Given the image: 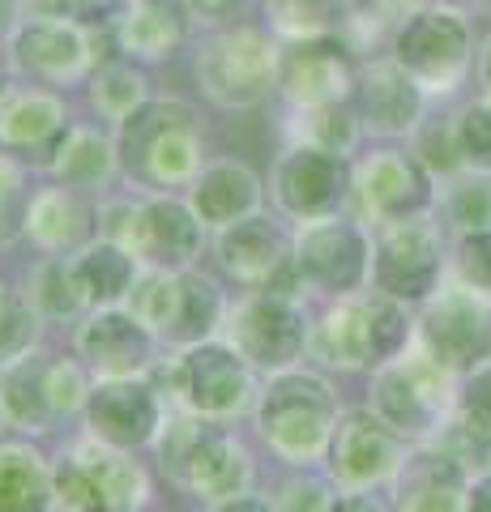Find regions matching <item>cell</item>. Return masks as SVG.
<instances>
[{
  "label": "cell",
  "instance_id": "74e56055",
  "mask_svg": "<svg viewBox=\"0 0 491 512\" xmlns=\"http://www.w3.org/2000/svg\"><path fill=\"white\" fill-rule=\"evenodd\" d=\"M261 487L269 491L278 512H325L334 504L338 487L329 483L325 470H282V466H265Z\"/></svg>",
  "mask_w": 491,
  "mask_h": 512
},
{
  "label": "cell",
  "instance_id": "f1b7e54d",
  "mask_svg": "<svg viewBox=\"0 0 491 512\" xmlns=\"http://www.w3.org/2000/svg\"><path fill=\"white\" fill-rule=\"evenodd\" d=\"M398 512H466V466L449 448L406 453L393 474Z\"/></svg>",
  "mask_w": 491,
  "mask_h": 512
},
{
  "label": "cell",
  "instance_id": "f5cc1de1",
  "mask_svg": "<svg viewBox=\"0 0 491 512\" xmlns=\"http://www.w3.org/2000/svg\"><path fill=\"white\" fill-rule=\"evenodd\" d=\"M9 73H13V69H9V52H0V90L9 86Z\"/></svg>",
  "mask_w": 491,
  "mask_h": 512
},
{
  "label": "cell",
  "instance_id": "5b68a950",
  "mask_svg": "<svg viewBox=\"0 0 491 512\" xmlns=\"http://www.w3.org/2000/svg\"><path fill=\"white\" fill-rule=\"evenodd\" d=\"M163 495L150 453L73 431L52 448V512H141Z\"/></svg>",
  "mask_w": 491,
  "mask_h": 512
},
{
  "label": "cell",
  "instance_id": "3957f363",
  "mask_svg": "<svg viewBox=\"0 0 491 512\" xmlns=\"http://www.w3.org/2000/svg\"><path fill=\"white\" fill-rule=\"evenodd\" d=\"M120 180L137 192H188V184L210 163L205 111L193 99L154 94L116 128Z\"/></svg>",
  "mask_w": 491,
  "mask_h": 512
},
{
  "label": "cell",
  "instance_id": "8992f818",
  "mask_svg": "<svg viewBox=\"0 0 491 512\" xmlns=\"http://www.w3.org/2000/svg\"><path fill=\"white\" fill-rule=\"evenodd\" d=\"M99 235L116 239L154 269H188L210 252V231L184 192H137L120 184L99 197Z\"/></svg>",
  "mask_w": 491,
  "mask_h": 512
},
{
  "label": "cell",
  "instance_id": "52a82bcc",
  "mask_svg": "<svg viewBox=\"0 0 491 512\" xmlns=\"http://www.w3.org/2000/svg\"><path fill=\"white\" fill-rule=\"evenodd\" d=\"M141 325H146L163 350H188L197 342L223 338V320L231 308V286L210 265L188 269H154L141 265L129 299H124Z\"/></svg>",
  "mask_w": 491,
  "mask_h": 512
},
{
  "label": "cell",
  "instance_id": "816d5d0a",
  "mask_svg": "<svg viewBox=\"0 0 491 512\" xmlns=\"http://www.w3.org/2000/svg\"><path fill=\"white\" fill-rule=\"evenodd\" d=\"M13 26H18V0H0V39H9Z\"/></svg>",
  "mask_w": 491,
  "mask_h": 512
},
{
  "label": "cell",
  "instance_id": "ffe728a7",
  "mask_svg": "<svg viewBox=\"0 0 491 512\" xmlns=\"http://www.w3.org/2000/svg\"><path fill=\"white\" fill-rule=\"evenodd\" d=\"M359 64L346 52L338 35H316V39H287L278 60V99L291 111L299 107H329V103H351Z\"/></svg>",
  "mask_w": 491,
  "mask_h": 512
},
{
  "label": "cell",
  "instance_id": "ee69618b",
  "mask_svg": "<svg viewBox=\"0 0 491 512\" xmlns=\"http://www.w3.org/2000/svg\"><path fill=\"white\" fill-rule=\"evenodd\" d=\"M462 419L483 431V436H491V367L479 376H470V384L462 389Z\"/></svg>",
  "mask_w": 491,
  "mask_h": 512
},
{
  "label": "cell",
  "instance_id": "603a6c76",
  "mask_svg": "<svg viewBox=\"0 0 491 512\" xmlns=\"http://www.w3.org/2000/svg\"><path fill=\"white\" fill-rule=\"evenodd\" d=\"M351 201L363 218L372 222H393V218H415L432 201V180L427 167L406 150H372L359 163H351Z\"/></svg>",
  "mask_w": 491,
  "mask_h": 512
},
{
  "label": "cell",
  "instance_id": "ac0fdd59",
  "mask_svg": "<svg viewBox=\"0 0 491 512\" xmlns=\"http://www.w3.org/2000/svg\"><path fill=\"white\" fill-rule=\"evenodd\" d=\"M65 342H69L73 355L90 367L94 380L150 376L154 363L163 359L158 338L129 308H124V303H116V308H90L65 333Z\"/></svg>",
  "mask_w": 491,
  "mask_h": 512
},
{
  "label": "cell",
  "instance_id": "836d02e7",
  "mask_svg": "<svg viewBox=\"0 0 491 512\" xmlns=\"http://www.w3.org/2000/svg\"><path fill=\"white\" fill-rule=\"evenodd\" d=\"M69 265H73V278H77V286H82L90 308H116V303H124L133 291L137 274H141L137 256L124 244H116V239H107V235L90 239L82 252H73Z\"/></svg>",
  "mask_w": 491,
  "mask_h": 512
},
{
  "label": "cell",
  "instance_id": "f6af8a7d",
  "mask_svg": "<svg viewBox=\"0 0 491 512\" xmlns=\"http://www.w3.org/2000/svg\"><path fill=\"white\" fill-rule=\"evenodd\" d=\"M491 214V197H487V188H462L453 197V222H462V227L470 231H479L483 222Z\"/></svg>",
  "mask_w": 491,
  "mask_h": 512
},
{
  "label": "cell",
  "instance_id": "f546056e",
  "mask_svg": "<svg viewBox=\"0 0 491 512\" xmlns=\"http://www.w3.org/2000/svg\"><path fill=\"white\" fill-rule=\"evenodd\" d=\"M351 107L359 124L376 128V133H406L419 120L423 94H419V82L398 60H372V64H359Z\"/></svg>",
  "mask_w": 491,
  "mask_h": 512
},
{
  "label": "cell",
  "instance_id": "83f0119b",
  "mask_svg": "<svg viewBox=\"0 0 491 512\" xmlns=\"http://www.w3.org/2000/svg\"><path fill=\"white\" fill-rule=\"evenodd\" d=\"M47 342L30 346L26 355L0 367V410H5L9 431L43 440V444H60L65 436H60L52 402H47Z\"/></svg>",
  "mask_w": 491,
  "mask_h": 512
},
{
  "label": "cell",
  "instance_id": "6f0895ef",
  "mask_svg": "<svg viewBox=\"0 0 491 512\" xmlns=\"http://www.w3.org/2000/svg\"><path fill=\"white\" fill-rule=\"evenodd\" d=\"M129 5H146V0H129Z\"/></svg>",
  "mask_w": 491,
  "mask_h": 512
},
{
  "label": "cell",
  "instance_id": "d590c367",
  "mask_svg": "<svg viewBox=\"0 0 491 512\" xmlns=\"http://www.w3.org/2000/svg\"><path fill=\"white\" fill-rule=\"evenodd\" d=\"M52 333L39 320L35 303H30L26 286H22V269L13 274V269H0V367L9 359L26 355L30 346L47 342Z\"/></svg>",
  "mask_w": 491,
  "mask_h": 512
},
{
  "label": "cell",
  "instance_id": "4316f807",
  "mask_svg": "<svg viewBox=\"0 0 491 512\" xmlns=\"http://www.w3.org/2000/svg\"><path fill=\"white\" fill-rule=\"evenodd\" d=\"M188 205L205 222V231H223L231 222L248 214H261L269 205V184L265 175L244 163V158H210L201 175L188 184Z\"/></svg>",
  "mask_w": 491,
  "mask_h": 512
},
{
  "label": "cell",
  "instance_id": "277c9868",
  "mask_svg": "<svg viewBox=\"0 0 491 512\" xmlns=\"http://www.w3.org/2000/svg\"><path fill=\"white\" fill-rule=\"evenodd\" d=\"M410 342V316L406 303L380 295V291H355L338 299L312 303V338H308V363L329 376H363L376 367L393 363Z\"/></svg>",
  "mask_w": 491,
  "mask_h": 512
},
{
  "label": "cell",
  "instance_id": "7dc6e473",
  "mask_svg": "<svg viewBox=\"0 0 491 512\" xmlns=\"http://www.w3.org/2000/svg\"><path fill=\"white\" fill-rule=\"evenodd\" d=\"M325 512H389V508L368 491H338L334 504H329Z\"/></svg>",
  "mask_w": 491,
  "mask_h": 512
},
{
  "label": "cell",
  "instance_id": "b9f144b4",
  "mask_svg": "<svg viewBox=\"0 0 491 512\" xmlns=\"http://www.w3.org/2000/svg\"><path fill=\"white\" fill-rule=\"evenodd\" d=\"M457 269L474 291H491V231H470L457 248Z\"/></svg>",
  "mask_w": 491,
  "mask_h": 512
},
{
  "label": "cell",
  "instance_id": "5bb4252c",
  "mask_svg": "<svg viewBox=\"0 0 491 512\" xmlns=\"http://www.w3.org/2000/svg\"><path fill=\"white\" fill-rule=\"evenodd\" d=\"M5 52L13 73L52 90L86 86L90 73L99 69L90 26L65 22V18H39V13H30L26 22L13 26Z\"/></svg>",
  "mask_w": 491,
  "mask_h": 512
},
{
  "label": "cell",
  "instance_id": "e0dca14e",
  "mask_svg": "<svg viewBox=\"0 0 491 512\" xmlns=\"http://www.w3.org/2000/svg\"><path fill=\"white\" fill-rule=\"evenodd\" d=\"M402 457H406V436H398L363 402V406H346L338 414V427L321 470L338 491H372L376 483H389L398 474Z\"/></svg>",
  "mask_w": 491,
  "mask_h": 512
},
{
  "label": "cell",
  "instance_id": "1f68e13d",
  "mask_svg": "<svg viewBox=\"0 0 491 512\" xmlns=\"http://www.w3.org/2000/svg\"><path fill=\"white\" fill-rule=\"evenodd\" d=\"M112 39H116V52L133 64L167 60L171 52H180V43L188 39V13H184V5H171V0L129 5L116 18Z\"/></svg>",
  "mask_w": 491,
  "mask_h": 512
},
{
  "label": "cell",
  "instance_id": "d6a6232c",
  "mask_svg": "<svg viewBox=\"0 0 491 512\" xmlns=\"http://www.w3.org/2000/svg\"><path fill=\"white\" fill-rule=\"evenodd\" d=\"M22 286H26V295L35 303V312L52 338H65L77 320L90 312L82 286L73 278L69 256H30L22 265Z\"/></svg>",
  "mask_w": 491,
  "mask_h": 512
},
{
  "label": "cell",
  "instance_id": "681fc988",
  "mask_svg": "<svg viewBox=\"0 0 491 512\" xmlns=\"http://www.w3.org/2000/svg\"><path fill=\"white\" fill-rule=\"evenodd\" d=\"M466 512H491V478H479L466 487Z\"/></svg>",
  "mask_w": 491,
  "mask_h": 512
},
{
  "label": "cell",
  "instance_id": "44dd1931",
  "mask_svg": "<svg viewBox=\"0 0 491 512\" xmlns=\"http://www.w3.org/2000/svg\"><path fill=\"white\" fill-rule=\"evenodd\" d=\"M419 346L445 372H466L491 355V308L474 291H440L423 299Z\"/></svg>",
  "mask_w": 491,
  "mask_h": 512
},
{
  "label": "cell",
  "instance_id": "4dcf8cb0",
  "mask_svg": "<svg viewBox=\"0 0 491 512\" xmlns=\"http://www.w3.org/2000/svg\"><path fill=\"white\" fill-rule=\"evenodd\" d=\"M52 448L18 431L0 436V512H52Z\"/></svg>",
  "mask_w": 491,
  "mask_h": 512
},
{
  "label": "cell",
  "instance_id": "8fae6325",
  "mask_svg": "<svg viewBox=\"0 0 491 512\" xmlns=\"http://www.w3.org/2000/svg\"><path fill=\"white\" fill-rule=\"evenodd\" d=\"M205 265L240 291H299L295 278V227L274 210L248 214L223 231H210Z\"/></svg>",
  "mask_w": 491,
  "mask_h": 512
},
{
  "label": "cell",
  "instance_id": "bcb514c9",
  "mask_svg": "<svg viewBox=\"0 0 491 512\" xmlns=\"http://www.w3.org/2000/svg\"><path fill=\"white\" fill-rule=\"evenodd\" d=\"M197 512H278L274 500H269L265 487H252V491H240V495H227V500H214Z\"/></svg>",
  "mask_w": 491,
  "mask_h": 512
},
{
  "label": "cell",
  "instance_id": "11a10c76",
  "mask_svg": "<svg viewBox=\"0 0 491 512\" xmlns=\"http://www.w3.org/2000/svg\"><path fill=\"white\" fill-rule=\"evenodd\" d=\"M483 73H487V82H491V52H487V64H483Z\"/></svg>",
  "mask_w": 491,
  "mask_h": 512
},
{
  "label": "cell",
  "instance_id": "9a60e30c",
  "mask_svg": "<svg viewBox=\"0 0 491 512\" xmlns=\"http://www.w3.org/2000/svg\"><path fill=\"white\" fill-rule=\"evenodd\" d=\"M167 414H171V402L154 384V376L94 380L77 431H86V436H94L99 444L124 448V453H150L158 431L167 423Z\"/></svg>",
  "mask_w": 491,
  "mask_h": 512
},
{
  "label": "cell",
  "instance_id": "9c48e42d",
  "mask_svg": "<svg viewBox=\"0 0 491 512\" xmlns=\"http://www.w3.org/2000/svg\"><path fill=\"white\" fill-rule=\"evenodd\" d=\"M282 43L265 26H223L193 52L197 94L218 111H257L278 94Z\"/></svg>",
  "mask_w": 491,
  "mask_h": 512
},
{
  "label": "cell",
  "instance_id": "cb8c5ba5",
  "mask_svg": "<svg viewBox=\"0 0 491 512\" xmlns=\"http://www.w3.org/2000/svg\"><path fill=\"white\" fill-rule=\"evenodd\" d=\"M73 120L77 116L65 90L39 82H9L0 90V146L35 163V171L47 163V154L56 150V141L69 133Z\"/></svg>",
  "mask_w": 491,
  "mask_h": 512
},
{
  "label": "cell",
  "instance_id": "ab89813d",
  "mask_svg": "<svg viewBox=\"0 0 491 512\" xmlns=\"http://www.w3.org/2000/svg\"><path fill=\"white\" fill-rule=\"evenodd\" d=\"M35 188V163L0 146V252H13L22 239V210Z\"/></svg>",
  "mask_w": 491,
  "mask_h": 512
},
{
  "label": "cell",
  "instance_id": "f35d334b",
  "mask_svg": "<svg viewBox=\"0 0 491 512\" xmlns=\"http://www.w3.org/2000/svg\"><path fill=\"white\" fill-rule=\"evenodd\" d=\"M265 13L278 39H316L338 30L346 0H265Z\"/></svg>",
  "mask_w": 491,
  "mask_h": 512
},
{
  "label": "cell",
  "instance_id": "db71d44e",
  "mask_svg": "<svg viewBox=\"0 0 491 512\" xmlns=\"http://www.w3.org/2000/svg\"><path fill=\"white\" fill-rule=\"evenodd\" d=\"M372 5H380V9H393V5H402V0H372Z\"/></svg>",
  "mask_w": 491,
  "mask_h": 512
},
{
  "label": "cell",
  "instance_id": "7402d4cb",
  "mask_svg": "<svg viewBox=\"0 0 491 512\" xmlns=\"http://www.w3.org/2000/svg\"><path fill=\"white\" fill-rule=\"evenodd\" d=\"M99 239V197L69 184L39 180L22 210V239L30 256H73Z\"/></svg>",
  "mask_w": 491,
  "mask_h": 512
},
{
  "label": "cell",
  "instance_id": "8d00e7d4",
  "mask_svg": "<svg viewBox=\"0 0 491 512\" xmlns=\"http://www.w3.org/2000/svg\"><path fill=\"white\" fill-rule=\"evenodd\" d=\"M291 141L329 150L351 158L359 146V116L351 103H329V107H299L291 120Z\"/></svg>",
  "mask_w": 491,
  "mask_h": 512
},
{
  "label": "cell",
  "instance_id": "7a4b0ae2",
  "mask_svg": "<svg viewBox=\"0 0 491 512\" xmlns=\"http://www.w3.org/2000/svg\"><path fill=\"white\" fill-rule=\"evenodd\" d=\"M338 384L329 372L312 363L287 367L261 380L257 406L248 414V436L261 448L265 466L282 470H321L329 440H334L338 414H342Z\"/></svg>",
  "mask_w": 491,
  "mask_h": 512
},
{
  "label": "cell",
  "instance_id": "2e32d148",
  "mask_svg": "<svg viewBox=\"0 0 491 512\" xmlns=\"http://www.w3.org/2000/svg\"><path fill=\"white\" fill-rule=\"evenodd\" d=\"M445 376L449 372L436 359H427V355L402 359L398 355L393 363L372 372L368 406L406 440L432 436V431L440 427V419H445V406H449Z\"/></svg>",
  "mask_w": 491,
  "mask_h": 512
},
{
  "label": "cell",
  "instance_id": "f907efd6",
  "mask_svg": "<svg viewBox=\"0 0 491 512\" xmlns=\"http://www.w3.org/2000/svg\"><path fill=\"white\" fill-rule=\"evenodd\" d=\"M141 512H197V508H193V504H184V500H176V495H171V491H163L154 504H146Z\"/></svg>",
  "mask_w": 491,
  "mask_h": 512
},
{
  "label": "cell",
  "instance_id": "484cf974",
  "mask_svg": "<svg viewBox=\"0 0 491 512\" xmlns=\"http://www.w3.org/2000/svg\"><path fill=\"white\" fill-rule=\"evenodd\" d=\"M43 180L69 184L90 197H107L116 192L120 180V150H116V128H107L103 120H73L69 133L56 141V150L47 154V163L39 167Z\"/></svg>",
  "mask_w": 491,
  "mask_h": 512
},
{
  "label": "cell",
  "instance_id": "9f6ffc18",
  "mask_svg": "<svg viewBox=\"0 0 491 512\" xmlns=\"http://www.w3.org/2000/svg\"><path fill=\"white\" fill-rule=\"evenodd\" d=\"M5 431H9V427H5V410H0V436H5Z\"/></svg>",
  "mask_w": 491,
  "mask_h": 512
},
{
  "label": "cell",
  "instance_id": "6da1fadb",
  "mask_svg": "<svg viewBox=\"0 0 491 512\" xmlns=\"http://www.w3.org/2000/svg\"><path fill=\"white\" fill-rule=\"evenodd\" d=\"M150 461L163 491L193 508L252 491L265 478V457L252 444L248 427L214 423L188 410L167 414V423L150 448Z\"/></svg>",
  "mask_w": 491,
  "mask_h": 512
},
{
  "label": "cell",
  "instance_id": "d4e9b609",
  "mask_svg": "<svg viewBox=\"0 0 491 512\" xmlns=\"http://www.w3.org/2000/svg\"><path fill=\"white\" fill-rule=\"evenodd\" d=\"M466 26L453 13H415L393 43V60L415 77L419 90H449L466 69Z\"/></svg>",
  "mask_w": 491,
  "mask_h": 512
},
{
  "label": "cell",
  "instance_id": "60d3db41",
  "mask_svg": "<svg viewBox=\"0 0 491 512\" xmlns=\"http://www.w3.org/2000/svg\"><path fill=\"white\" fill-rule=\"evenodd\" d=\"M457 146L462 158L474 167H491V107H470L462 120H457Z\"/></svg>",
  "mask_w": 491,
  "mask_h": 512
},
{
  "label": "cell",
  "instance_id": "c3c4849f",
  "mask_svg": "<svg viewBox=\"0 0 491 512\" xmlns=\"http://www.w3.org/2000/svg\"><path fill=\"white\" fill-rule=\"evenodd\" d=\"M180 5H184L188 18H197V22H223L240 0H180Z\"/></svg>",
  "mask_w": 491,
  "mask_h": 512
},
{
  "label": "cell",
  "instance_id": "ba28073f",
  "mask_svg": "<svg viewBox=\"0 0 491 512\" xmlns=\"http://www.w3.org/2000/svg\"><path fill=\"white\" fill-rule=\"evenodd\" d=\"M154 384L163 389L171 410H188L214 423H248L261 393V372L227 338L197 342L188 350H163L154 363Z\"/></svg>",
  "mask_w": 491,
  "mask_h": 512
},
{
  "label": "cell",
  "instance_id": "30bf717a",
  "mask_svg": "<svg viewBox=\"0 0 491 512\" xmlns=\"http://www.w3.org/2000/svg\"><path fill=\"white\" fill-rule=\"evenodd\" d=\"M223 338L257 367L261 376L308 363L312 299L304 291H231Z\"/></svg>",
  "mask_w": 491,
  "mask_h": 512
},
{
  "label": "cell",
  "instance_id": "d6986e66",
  "mask_svg": "<svg viewBox=\"0 0 491 512\" xmlns=\"http://www.w3.org/2000/svg\"><path fill=\"white\" fill-rule=\"evenodd\" d=\"M440 278V239L427 222L393 218L380 222L372 235V291L398 299V303H423L436 291Z\"/></svg>",
  "mask_w": 491,
  "mask_h": 512
},
{
  "label": "cell",
  "instance_id": "7bdbcfd3",
  "mask_svg": "<svg viewBox=\"0 0 491 512\" xmlns=\"http://www.w3.org/2000/svg\"><path fill=\"white\" fill-rule=\"evenodd\" d=\"M30 13L39 18H65V22H107L116 13V0H30Z\"/></svg>",
  "mask_w": 491,
  "mask_h": 512
},
{
  "label": "cell",
  "instance_id": "7c38bea8",
  "mask_svg": "<svg viewBox=\"0 0 491 512\" xmlns=\"http://www.w3.org/2000/svg\"><path fill=\"white\" fill-rule=\"evenodd\" d=\"M295 278L312 303L355 295L372 278V239L346 214L295 227Z\"/></svg>",
  "mask_w": 491,
  "mask_h": 512
},
{
  "label": "cell",
  "instance_id": "e575fe53",
  "mask_svg": "<svg viewBox=\"0 0 491 512\" xmlns=\"http://www.w3.org/2000/svg\"><path fill=\"white\" fill-rule=\"evenodd\" d=\"M150 99H154V90H150L146 69L133 64V60H124V56L120 60H103L99 69L90 73V82H86L90 116L103 120L107 128H120L137 107H146Z\"/></svg>",
  "mask_w": 491,
  "mask_h": 512
},
{
  "label": "cell",
  "instance_id": "4fadbf2b",
  "mask_svg": "<svg viewBox=\"0 0 491 512\" xmlns=\"http://www.w3.org/2000/svg\"><path fill=\"white\" fill-rule=\"evenodd\" d=\"M351 180H355L351 158L291 141L274 158V171H269L265 184H269L274 214H282L291 227H299V222H312V218L342 214L346 201H351Z\"/></svg>",
  "mask_w": 491,
  "mask_h": 512
}]
</instances>
